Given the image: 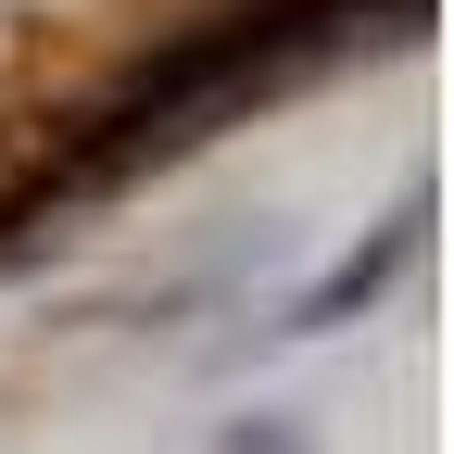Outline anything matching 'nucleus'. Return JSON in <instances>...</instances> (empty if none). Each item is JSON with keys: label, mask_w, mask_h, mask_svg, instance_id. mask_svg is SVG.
<instances>
[{"label": "nucleus", "mask_w": 454, "mask_h": 454, "mask_svg": "<svg viewBox=\"0 0 454 454\" xmlns=\"http://www.w3.org/2000/svg\"><path fill=\"white\" fill-rule=\"evenodd\" d=\"M391 13H417V0H391ZM366 26V0H240V13H202V26H177L152 51V64L114 89L89 127L64 139V164L38 177V202H13L0 215V240H26V227L51 215V202H76V190H114V177H139V164H164V152H190L227 101H253V89H278V76H303L316 51H340Z\"/></svg>", "instance_id": "1"}, {"label": "nucleus", "mask_w": 454, "mask_h": 454, "mask_svg": "<svg viewBox=\"0 0 454 454\" xmlns=\"http://www.w3.org/2000/svg\"><path fill=\"white\" fill-rule=\"evenodd\" d=\"M215 454H316V442H303L291 417H240V429H227V442H215Z\"/></svg>", "instance_id": "2"}]
</instances>
